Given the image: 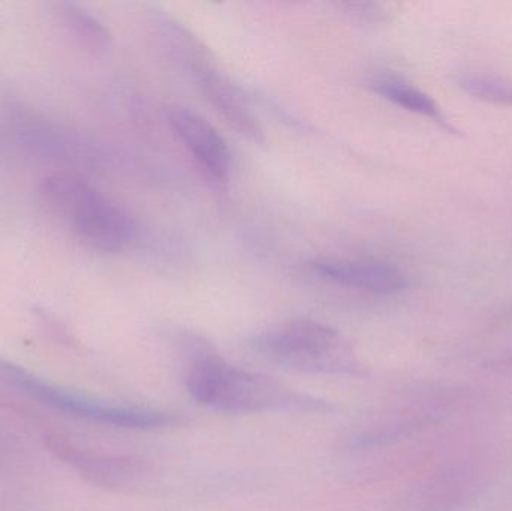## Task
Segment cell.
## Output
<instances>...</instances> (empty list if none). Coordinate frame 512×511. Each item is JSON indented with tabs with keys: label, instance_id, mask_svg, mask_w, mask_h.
Segmentation results:
<instances>
[{
	"label": "cell",
	"instance_id": "6",
	"mask_svg": "<svg viewBox=\"0 0 512 511\" xmlns=\"http://www.w3.org/2000/svg\"><path fill=\"white\" fill-rule=\"evenodd\" d=\"M167 122L204 176L215 185L227 183L231 153L218 129L191 108L177 105L168 108Z\"/></svg>",
	"mask_w": 512,
	"mask_h": 511
},
{
	"label": "cell",
	"instance_id": "2",
	"mask_svg": "<svg viewBox=\"0 0 512 511\" xmlns=\"http://www.w3.org/2000/svg\"><path fill=\"white\" fill-rule=\"evenodd\" d=\"M38 192L48 212L93 251L114 254L134 236L131 215L78 174H48L39 183Z\"/></svg>",
	"mask_w": 512,
	"mask_h": 511
},
{
	"label": "cell",
	"instance_id": "10",
	"mask_svg": "<svg viewBox=\"0 0 512 511\" xmlns=\"http://www.w3.org/2000/svg\"><path fill=\"white\" fill-rule=\"evenodd\" d=\"M372 87L378 95L393 102L397 107L427 117L447 131L456 132L450 120L442 113L441 107L414 84L406 83L396 77H381L373 81Z\"/></svg>",
	"mask_w": 512,
	"mask_h": 511
},
{
	"label": "cell",
	"instance_id": "4",
	"mask_svg": "<svg viewBox=\"0 0 512 511\" xmlns=\"http://www.w3.org/2000/svg\"><path fill=\"white\" fill-rule=\"evenodd\" d=\"M0 381L57 413L77 417L90 423H98V425L123 429H158L182 423V417L167 411L134 407V405L110 404V402L71 392L30 374L26 369L2 357H0Z\"/></svg>",
	"mask_w": 512,
	"mask_h": 511
},
{
	"label": "cell",
	"instance_id": "11",
	"mask_svg": "<svg viewBox=\"0 0 512 511\" xmlns=\"http://www.w3.org/2000/svg\"><path fill=\"white\" fill-rule=\"evenodd\" d=\"M457 86L481 101L512 107V81L498 75L463 74L457 78Z\"/></svg>",
	"mask_w": 512,
	"mask_h": 511
},
{
	"label": "cell",
	"instance_id": "7",
	"mask_svg": "<svg viewBox=\"0 0 512 511\" xmlns=\"http://www.w3.org/2000/svg\"><path fill=\"white\" fill-rule=\"evenodd\" d=\"M310 267L334 284L379 296L402 293L409 285L405 272L385 261L318 260L310 263Z\"/></svg>",
	"mask_w": 512,
	"mask_h": 511
},
{
	"label": "cell",
	"instance_id": "12",
	"mask_svg": "<svg viewBox=\"0 0 512 511\" xmlns=\"http://www.w3.org/2000/svg\"><path fill=\"white\" fill-rule=\"evenodd\" d=\"M32 312L36 321H38L39 327H41L42 333L50 341L60 345V347L69 348V350H81V342L78 341L77 336L56 315L51 314L47 309L39 308V306H33Z\"/></svg>",
	"mask_w": 512,
	"mask_h": 511
},
{
	"label": "cell",
	"instance_id": "8",
	"mask_svg": "<svg viewBox=\"0 0 512 511\" xmlns=\"http://www.w3.org/2000/svg\"><path fill=\"white\" fill-rule=\"evenodd\" d=\"M194 75L207 102L218 111L219 116L224 117L231 128L254 143L264 141L261 125L239 86L212 65L200 69Z\"/></svg>",
	"mask_w": 512,
	"mask_h": 511
},
{
	"label": "cell",
	"instance_id": "1",
	"mask_svg": "<svg viewBox=\"0 0 512 511\" xmlns=\"http://www.w3.org/2000/svg\"><path fill=\"white\" fill-rule=\"evenodd\" d=\"M186 386L195 401L222 413L330 410L327 402L297 392L267 375L237 368L207 347H197L192 353Z\"/></svg>",
	"mask_w": 512,
	"mask_h": 511
},
{
	"label": "cell",
	"instance_id": "13",
	"mask_svg": "<svg viewBox=\"0 0 512 511\" xmlns=\"http://www.w3.org/2000/svg\"><path fill=\"white\" fill-rule=\"evenodd\" d=\"M343 8L354 15V17L364 18V20H372V18H378L379 11L378 5L375 3H342Z\"/></svg>",
	"mask_w": 512,
	"mask_h": 511
},
{
	"label": "cell",
	"instance_id": "9",
	"mask_svg": "<svg viewBox=\"0 0 512 511\" xmlns=\"http://www.w3.org/2000/svg\"><path fill=\"white\" fill-rule=\"evenodd\" d=\"M56 15L66 32L84 50L92 54H104L110 50V30L83 6L60 2L56 5Z\"/></svg>",
	"mask_w": 512,
	"mask_h": 511
},
{
	"label": "cell",
	"instance_id": "5",
	"mask_svg": "<svg viewBox=\"0 0 512 511\" xmlns=\"http://www.w3.org/2000/svg\"><path fill=\"white\" fill-rule=\"evenodd\" d=\"M44 446L84 480L108 491H132L149 476V467L140 459L83 449L60 434L45 435Z\"/></svg>",
	"mask_w": 512,
	"mask_h": 511
},
{
	"label": "cell",
	"instance_id": "3",
	"mask_svg": "<svg viewBox=\"0 0 512 511\" xmlns=\"http://www.w3.org/2000/svg\"><path fill=\"white\" fill-rule=\"evenodd\" d=\"M258 356L312 374L358 375V363L333 327L312 320L289 321L249 339Z\"/></svg>",
	"mask_w": 512,
	"mask_h": 511
}]
</instances>
